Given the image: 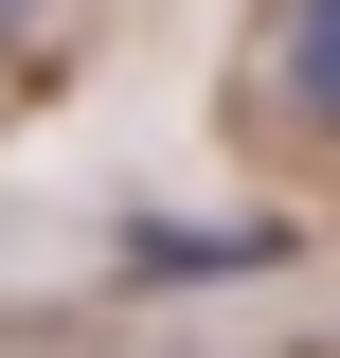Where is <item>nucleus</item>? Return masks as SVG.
Returning <instances> with one entry per match:
<instances>
[{
	"label": "nucleus",
	"instance_id": "nucleus-1",
	"mask_svg": "<svg viewBox=\"0 0 340 358\" xmlns=\"http://www.w3.org/2000/svg\"><path fill=\"white\" fill-rule=\"evenodd\" d=\"M287 108H304V126H340V0H304V18H287Z\"/></svg>",
	"mask_w": 340,
	"mask_h": 358
},
{
	"label": "nucleus",
	"instance_id": "nucleus-2",
	"mask_svg": "<svg viewBox=\"0 0 340 358\" xmlns=\"http://www.w3.org/2000/svg\"><path fill=\"white\" fill-rule=\"evenodd\" d=\"M0 18H18V0H0Z\"/></svg>",
	"mask_w": 340,
	"mask_h": 358
}]
</instances>
